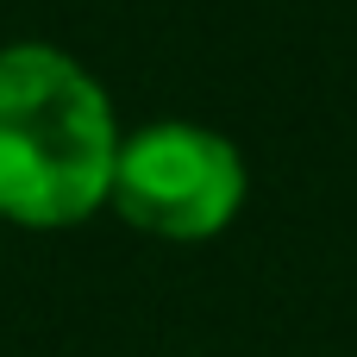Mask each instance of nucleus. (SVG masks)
I'll return each mask as SVG.
<instances>
[{
  "mask_svg": "<svg viewBox=\"0 0 357 357\" xmlns=\"http://www.w3.org/2000/svg\"><path fill=\"white\" fill-rule=\"evenodd\" d=\"M113 169L107 94L63 50H0V213L19 226H75L113 195Z\"/></svg>",
  "mask_w": 357,
  "mask_h": 357,
  "instance_id": "1",
  "label": "nucleus"
},
{
  "mask_svg": "<svg viewBox=\"0 0 357 357\" xmlns=\"http://www.w3.org/2000/svg\"><path fill=\"white\" fill-rule=\"evenodd\" d=\"M245 201L238 151L207 126H144L119 144L113 207L157 238H213Z\"/></svg>",
  "mask_w": 357,
  "mask_h": 357,
  "instance_id": "2",
  "label": "nucleus"
}]
</instances>
